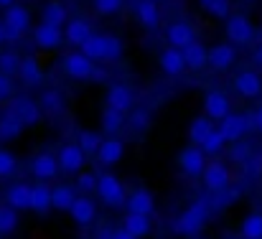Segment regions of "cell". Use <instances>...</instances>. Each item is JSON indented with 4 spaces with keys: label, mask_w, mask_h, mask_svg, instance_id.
Masks as SVG:
<instances>
[{
    "label": "cell",
    "mask_w": 262,
    "mask_h": 239,
    "mask_svg": "<svg viewBox=\"0 0 262 239\" xmlns=\"http://www.w3.org/2000/svg\"><path fill=\"white\" fill-rule=\"evenodd\" d=\"M209 214H211V201H206V199L191 201V204L176 216L173 232L181 234V237H196V234L204 229V224L209 222Z\"/></svg>",
    "instance_id": "obj_1"
},
{
    "label": "cell",
    "mask_w": 262,
    "mask_h": 239,
    "mask_svg": "<svg viewBox=\"0 0 262 239\" xmlns=\"http://www.w3.org/2000/svg\"><path fill=\"white\" fill-rule=\"evenodd\" d=\"M79 51L87 59H92L94 64L97 61H115L122 56V41L112 33H94Z\"/></svg>",
    "instance_id": "obj_2"
},
{
    "label": "cell",
    "mask_w": 262,
    "mask_h": 239,
    "mask_svg": "<svg viewBox=\"0 0 262 239\" xmlns=\"http://www.w3.org/2000/svg\"><path fill=\"white\" fill-rule=\"evenodd\" d=\"M97 196H99V201L104 204V206H110V209H122V206H127V188H125V183L117 178V176H112V173H99V186H97Z\"/></svg>",
    "instance_id": "obj_3"
},
{
    "label": "cell",
    "mask_w": 262,
    "mask_h": 239,
    "mask_svg": "<svg viewBox=\"0 0 262 239\" xmlns=\"http://www.w3.org/2000/svg\"><path fill=\"white\" fill-rule=\"evenodd\" d=\"M61 72L74 81H89V79H94V77H99L97 64H94L92 59H87L82 51L67 54V56L61 59Z\"/></svg>",
    "instance_id": "obj_4"
},
{
    "label": "cell",
    "mask_w": 262,
    "mask_h": 239,
    "mask_svg": "<svg viewBox=\"0 0 262 239\" xmlns=\"http://www.w3.org/2000/svg\"><path fill=\"white\" fill-rule=\"evenodd\" d=\"M224 33H227V41L232 46H250L255 41V26L242 13H232L224 20Z\"/></svg>",
    "instance_id": "obj_5"
},
{
    "label": "cell",
    "mask_w": 262,
    "mask_h": 239,
    "mask_svg": "<svg viewBox=\"0 0 262 239\" xmlns=\"http://www.w3.org/2000/svg\"><path fill=\"white\" fill-rule=\"evenodd\" d=\"M5 112L13 115L23 127H33L41 120V115H43L38 99H33V97H15V99H10L8 107H5Z\"/></svg>",
    "instance_id": "obj_6"
},
{
    "label": "cell",
    "mask_w": 262,
    "mask_h": 239,
    "mask_svg": "<svg viewBox=\"0 0 262 239\" xmlns=\"http://www.w3.org/2000/svg\"><path fill=\"white\" fill-rule=\"evenodd\" d=\"M201 181H204V188H206L209 193H224V191H229L232 170H229V165H227L224 160H209V165H206Z\"/></svg>",
    "instance_id": "obj_7"
},
{
    "label": "cell",
    "mask_w": 262,
    "mask_h": 239,
    "mask_svg": "<svg viewBox=\"0 0 262 239\" xmlns=\"http://www.w3.org/2000/svg\"><path fill=\"white\" fill-rule=\"evenodd\" d=\"M3 26H5V33H8V41H15L20 38L23 33H28L31 28V10L20 3H15L13 8H8L3 13Z\"/></svg>",
    "instance_id": "obj_8"
},
{
    "label": "cell",
    "mask_w": 262,
    "mask_h": 239,
    "mask_svg": "<svg viewBox=\"0 0 262 239\" xmlns=\"http://www.w3.org/2000/svg\"><path fill=\"white\" fill-rule=\"evenodd\" d=\"M219 130H222V135L227 138V143H229V145L242 143V140H245V135H247L250 130H255V127H252V115L232 112L229 117H224V120L219 122Z\"/></svg>",
    "instance_id": "obj_9"
},
{
    "label": "cell",
    "mask_w": 262,
    "mask_h": 239,
    "mask_svg": "<svg viewBox=\"0 0 262 239\" xmlns=\"http://www.w3.org/2000/svg\"><path fill=\"white\" fill-rule=\"evenodd\" d=\"M56 158H59L61 173H67V176H79V173L87 168V153H84L77 143H64V145L59 148Z\"/></svg>",
    "instance_id": "obj_10"
},
{
    "label": "cell",
    "mask_w": 262,
    "mask_h": 239,
    "mask_svg": "<svg viewBox=\"0 0 262 239\" xmlns=\"http://www.w3.org/2000/svg\"><path fill=\"white\" fill-rule=\"evenodd\" d=\"M209 160H206V153L199 148V145H188L178 153V168L183 176L188 178H196V176H204Z\"/></svg>",
    "instance_id": "obj_11"
},
{
    "label": "cell",
    "mask_w": 262,
    "mask_h": 239,
    "mask_svg": "<svg viewBox=\"0 0 262 239\" xmlns=\"http://www.w3.org/2000/svg\"><path fill=\"white\" fill-rule=\"evenodd\" d=\"M204 115L214 122V120H224V117H229L232 115V102H229V97H227V92H222V89H209L206 94H204Z\"/></svg>",
    "instance_id": "obj_12"
},
{
    "label": "cell",
    "mask_w": 262,
    "mask_h": 239,
    "mask_svg": "<svg viewBox=\"0 0 262 239\" xmlns=\"http://www.w3.org/2000/svg\"><path fill=\"white\" fill-rule=\"evenodd\" d=\"M28 170L33 173V178H36V181H43V183L54 181V178L61 173V168H59V158H56V156H51V153H46V150H41V153H36V156L31 158Z\"/></svg>",
    "instance_id": "obj_13"
},
{
    "label": "cell",
    "mask_w": 262,
    "mask_h": 239,
    "mask_svg": "<svg viewBox=\"0 0 262 239\" xmlns=\"http://www.w3.org/2000/svg\"><path fill=\"white\" fill-rule=\"evenodd\" d=\"M104 107H112L122 115H130L135 107V92L127 84H110V89L104 94Z\"/></svg>",
    "instance_id": "obj_14"
},
{
    "label": "cell",
    "mask_w": 262,
    "mask_h": 239,
    "mask_svg": "<svg viewBox=\"0 0 262 239\" xmlns=\"http://www.w3.org/2000/svg\"><path fill=\"white\" fill-rule=\"evenodd\" d=\"M67 41L64 36V28H56V26H49V23H38L33 28V44L43 51H54L59 49L61 44Z\"/></svg>",
    "instance_id": "obj_15"
},
{
    "label": "cell",
    "mask_w": 262,
    "mask_h": 239,
    "mask_svg": "<svg viewBox=\"0 0 262 239\" xmlns=\"http://www.w3.org/2000/svg\"><path fill=\"white\" fill-rule=\"evenodd\" d=\"M232 86H234V92H237L239 97H245V99H257L262 94V77L257 72H252V69H245V72H239V74L232 79Z\"/></svg>",
    "instance_id": "obj_16"
},
{
    "label": "cell",
    "mask_w": 262,
    "mask_h": 239,
    "mask_svg": "<svg viewBox=\"0 0 262 239\" xmlns=\"http://www.w3.org/2000/svg\"><path fill=\"white\" fill-rule=\"evenodd\" d=\"M64 36H67V44L82 49L89 38L94 36L89 18H84V15H74V18H69V23H67V28H64Z\"/></svg>",
    "instance_id": "obj_17"
},
{
    "label": "cell",
    "mask_w": 262,
    "mask_h": 239,
    "mask_svg": "<svg viewBox=\"0 0 262 239\" xmlns=\"http://www.w3.org/2000/svg\"><path fill=\"white\" fill-rule=\"evenodd\" d=\"M237 61V46L232 44H214L209 49V67L214 72H229Z\"/></svg>",
    "instance_id": "obj_18"
},
{
    "label": "cell",
    "mask_w": 262,
    "mask_h": 239,
    "mask_svg": "<svg viewBox=\"0 0 262 239\" xmlns=\"http://www.w3.org/2000/svg\"><path fill=\"white\" fill-rule=\"evenodd\" d=\"M166 41L173 46V49H186L196 41V31L188 20H173L168 28H166Z\"/></svg>",
    "instance_id": "obj_19"
},
{
    "label": "cell",
    "mask_w": 262,
    "mask_h": 239,
    "mask_svg": "<svg viewBox=\"0 0 262 239\" xmlns=\"http://www.w3.org/2000/svg\"><path fill=\"white\" fill-rule=\"evenodd\" d=\"M31 193H33V183L15 181L5 191V204L13 206L15 211H26V209H31Z\"/></svg>",
    "instance_id": "obj_20"
},
{
    "label": "cell",
    "mask_w": 262,
    "mask_h": 239,
    "mask_svg": "<svg viewBox=\"0 0 262 239\" xmlns=\"http://www.w3.org/2000/svg\"><path fill=\"white\" fill-rule=\"evenodd\" d=\"M69 216H72V222H74L77 227H84V229H87V227H92V222L97 219V201H94L92 196H79V199L74 201Z\"/></svg>",
    "instance_id": "obj_21"
},
{
    "label": "cell",
    "mask_w": 262,
    "mask_h": 239,
    "mask_svg": "<svg viewBox=\"0 0 262 239\" xmlns=\"http://www.w3.org/2000/svg\"><path fill=\"white\" fill-rule=\"evenodd\" d=\"M127 214H140V216H153L156 211V199L148 188H135L127 196Z\"/></svg>",
    "instance_id": "obj_22"
},
{
    "label": "cell",
    "mask_w": 262,
    "mask_h": 239,
    "mask_svg": "<svg viewBox=\"0 0 262 239\" xmlns=\"http://www.w3.org/2000/svg\"><path fill=\"white\" fill-rule=\"evenodd\" d=\"M51 209H54V186H49L43 181H36L33 183V193H31V211L43 216Z\"/></svg>",
    "instance_id": "obj_23"
},
{
    "label": "cell",
    "mask_w": 262,
    "mask_h": 239,
    "mask_svg": "<svg viewBox=\"0 0 262 239\" xmlns=\"http://www.w3.org/2000/svg\"><path fill=\"white\" fill-rule=\"evenodd\" d=\"M158 67H161V72H163L166 77H178V74H183V72H186L183 51H181V49H173V46L163 49L161 56H158Z\"/></svg>",
    "instance_id": "obj_24"
},
{
    "label": "cell",
    "mask_w": 262,
    "mask_h": 239,
    "mask_svg": "<svg viewBox=\"0 0 262 239\" xmlns=\"http://www.w3.org/2000/svg\"><path fill=\"white\" fill-rule=\"evenodd\" d=\"M135 18L145 31H158L161 26V8L156 0H140L135 5Z\"/></svg>",
    "instance_id": "obj_25"
},
{
    "label": "cell",
    "mask_w": 262,
    "mask_h": 239,
    "mask_svg": "<svg viewBox=\"0 0 262 239\" xmlns=\"http://www.w3.org/2000/svg\"><path fill=\"white\" fill-rule=\"evenodd\" d=\"M41 23H49V26H56V28H67V23H69L67 5L61 0H49L41 8Z\"/></svg>",
    "instance_id": "obj_26"
},
{
    "label": "cell",
    "mask_w": 262,
    "mask_h": 239,
    "mask_svg": "<svg viewBox=\"0 0 262 239\" xmlns=\"http://www.w3.org/2000/svg\"><path fill=\"white\" fill-rule=\"evenodd\" d=\"M183 59H186V69L188 72H201L209 67V49L201 41H193L191 46L183 49Z\"/></svg>",
    "instance_id": "obj_27"
},
{
    "label": "cell",
    "mask_w": 262,
    "mask_h": 239,
    "mask_svg": "<svg viewBox=\"0 0 262 239\" xmlns=\"http://www.w3.org/2000/svg\"><path fill=\"white\" fill-rule=\"evenodd\" d=\"M214 130H216V125H214L206 115H199V117H193V120H191V125H188V143L201 148V145H204V140H206Z\"/></svg>",
    "instance_id": "obj_28"
},
{
    "label": "cell",
    "mask_w": 262,
    "mask_h": 239,
    "mask_svg": "<svg viewBox=\"0 0 262 239\" xmlns=\"http://www.w3.org/2000/svg\"><path fill=\"white\" fill-rule=\"evenodd\" d=\"M38 104H41V110H43V115H51V117H56V115H61L64 112V107H67V99H64V94H61V89H43L41 92V97H38Z\"/></svg>",
    "instance_id": "obj_29"
},
{
    "label": "cell",
    "mask_w": 262,
    "mask_h": 239,
    "mask_svg": "<svg viewBox=\"0 0 262 239\" xmlns=\"http://www.w3.org/2000/svg\"><path fill=\"white\" fill-rule=\"evenodd\" d=\"M122 156H125V143L120 138H104V143L97 153V160L102 165H115L122 160Z\"/></svg>",
    "instance_id": "obj_30"
},
{
    "label": "cell",
    "mask_w": 262,
    "mask_h": 239,
    "mask_svg": "<svg viewBox=\"0 0 262 239\" xmlns=\"http://www.w3.org/2000/svg\"><path fill=\"white\" fill-rule=\"evenodd\" d=\"M122 229L130 232L135 239H143V237H150V234H153V222H150V216L125 214V219H122Z\"/></svg>",
    "instance_id": "obj_31"
},
{
    "label": "cell",
    "mask_w": 262,
    "mask_h": 239,
    "mask_svg": "<svg viewBox=\"0 0 262 239\" xmlns=\"http://www.w3.org/2000/svg\"><path fill=\"white\" fill-rule=\"evenodd\" d=\"M18 79L23 81L26 86H38V84L43 81V69H41V64H38L36 56H23V64H20Z\"/></svg>",
    "instance_id": "obj_32"
},
{
    "label": "cell",
    "mask_w": 262,
    "mask_h": 239,
    "mask_svg": "<svg viewBox=\"0 0 262 239\" xmlns=\"http://www.w3.org/2000/svg\"><path fill=\"white\" fill-rule=\"evenodd\" d=\"M125 120H127V115H122V112H117V110H112V107H104V110H102V115H99L102 133H107L110 138H112V135H117V133L125 127Z\"/></svg>",
    "instance_id": "obj_33"
},
{
    "label": "cell",
    "mask_w": 262,
    "mask_h": 239,
    "mask_svg": "<svg viewBox=\"0 0 262 239\" xmlns=\"http://www.w3.org/2000/svg\"><path fill=\"white\" fill-rule=\"evenodd\" d=\"M77 188L69 186V183H59L54 186V209L56 211H72L74 201H77Z\"/></svg>",
    "instance_id": "obj_34"
},
{
    "label": "cell",
    "mask_w": 262,
    "mask_h": 239,
    "mask_svg": "<svg viewBox=\"0 0 262 239\" xmlns=\"http://www.w3.org/2000/svg\"><path fill=\"white\" fill-rule=\"evenodd\" d=\"M102 143H104V138H102L99 133H94V130H79L77 145L87 153V158H89V156H94V158H97V153H99Z\"/></svg>",
    "instance_id": "obj_35"
},
{
    "label": "cell",
    "mask_w": 262,
    "mask_h": 239,
    "mask_svg": "<svg viewBox=\"0 0 262 239\" xmlns=\"http://www.w3.org/2000/svg\"><path fill=\"white\" fill-rule=\"evenodd\" d=\"M239 234L242 239H262V214L260 211H252L242 219L239 224Z\"/></svg>",
    "instance_id": "obj_36"
},
{
    "label": "cell",
    "mask_w": 262,
    "mask_h": 239,
    "mask_svg": "<svg viewBox=\"0 0 262 239\" xmlns=\"http://www.w3.org/2000/svg\"><path fill=\"white\" fill-rule=\"evenodd\" d=\"M23 133V125L13 117V115H3L0 117V143H10V140H15L18 135Z\"/></svg>",
    "instance_id": "obj_37"
},
{
    "label": "cell",
    "mask_w": 262,
    "mask_h": 239,
    "mask_svg": "<svg viewBox=\"0 0 262 239\" xmlns=\"http://www.w3.org/2000/svg\"><path fill=\"white\" fill-rule=\"evenodd\" d=\"M18 229V211L8 204L0 206V237H10Z\"/></svg>",
    "instance_id": "obj_38"
},
{
    "label": "cell",
    "mask_w": 262,
    "mask_h": 239,
    "mask_svg": "<svg viewBox=\"0 0 262 239\" xmlns=\"http://www.w3.org/2000/svg\"><path fill=\"white\" fill-rule=\"evenodd\" d=\"M20 64H23V56L18 51H5L0 54V74H8V77H15L20 72Z\"/></svg>",
    "instance_id": "obj_39"
},
{
    "label": "cell",
    "mask_w": 262,
    "mask_h": 239,
    "mask_svg": "<svg viewBox=\"0 0 262 239\" xmlns=\"http://www.w3.org/2000/svg\"><path fill=\"white\" fill-rule=\"evenodd\" d=\"M227 145H229V143H227V138H224V135H222V130L216 127V130H214V133H211V135L204 140L201 150H204L206 156H219V153H222Z\"/></svg>",
    "instance_id": "obj_40"
},
{
    "label": "cell",
    "mask_w": 262,
    "mask_h": 239,
    "mask_svg": "<svg viewBox=\"0 0 262 239\" xmlns=\"http://www.w3.org/2000/svg\"><path fill=\"white\" fill-rule=\"evenodd\" d=\"M89 3H92V10L102 18H110L125 8V0H89Z\"/></svg>",
    "instance_id": "obj_41"
},
{
    "label": "cell",
    "mask_w": 262,
    "mask_h": 239,
    "mask_svg": "<svg viewBox=\"0 0 262 239\" xmlns=\"http://www.w3.org/2000/svg\"><path fill=\"white\" fill-rule=\"evenodd\" d=\"M18 170H20V163H18V158H15L10 150L0 148V178H13Z\"/></svg>",
    "instance_id": "obj_42"
},
{
    "label": "cell",
    "mask_w": 262,
    "mask_h": 239,
    "mask_svg": "<svg viewBox=\"0 0 262 239\" xmlns=\"http://www.w3.org/2000/svg\"><path fill=\"white\" fill-rule=\"evenodd\" d=\"M97 186H99V176L92 173V170H82V173L77 176V183H74V188H79L82 196H89L92 191L97 193Z\"/></svg>",
    "instance_id": "obj_43"
},
{
    "label": "cell",
    "mask_w": 262,
    "mask_h": 239,
    "mask_svg": "<svg viewBox=\"0 0 262 239\" xmlns=\"http://www.w3.org/2000/svg\"><path fill=\"white\" fill-rule=\"evenodd\" d=\"M211 18H219V20H227L229 15H232V3L229 0H216V3H206V5H201Z\"/></svg>",
    "instance_id": "obj_44"
},
{
    "label": "cell",
    "mask_w": 262,
    "mask_h": 239,
    "mask_svg": "<svg viewBox=\"0 0 262 239\" xmlns=\"http://www.w3.org/2000/svg\"><path fill=\"white\" fill-rule=\"evenodd\" d=\"M252 153H255V150H252V145L242 140V143H234V145H232L229 158L234 160V163H242V165H245V163L250 160V156H252Z\"/></svg>",
    "instance_id": "obj_45"
},
{
    "label": "cell",
    "mask_w": 262,
    "mask_h": 239,
    "mask_svg": "<svg viewBox=\"0 0 262 239\" xmlns=\"http://www.w3.org/2000/svg\"><path fill=\"white\" fill-rule=\"evenodd\" d=\"M15 99V81L8 74H0V102H10Z\"/></svg>",
    "instance_id": "obj_46"
},
{
    "label": "cell",
    "mask_w": 262,
    "mask_h": 239,
    "mask_svg": "<svg viewBox=\"0 0 262 239\" xmlns=\"http://www.w3.org/2000/svg\"><path fill=\"white\" fill-rule=\"evenodd\" d=\"M245 168V176H250V178H257L262 176V153H252L250 160L242 165Z\"/></svg>",
    "instance_id": "obj_47"
},
{
    "label": "cell",
    "mask_w": 262,
    "mask_h": 239,
    "mask_svg": "<svg viewBox=\"0 0 262 239\" xmlns=\"http://www.w3.org/2000/svg\"><path fill=\"white\" fill-rule=\"evenodd\" d=\"M252 127H255L257 133H262V104L255 110V115H252Z\"/></svg>",
    "instance_id": "obj_48"
},
{
    "label": "cell",
    "mask_w": 262,
    "mask_h": 239,
    "mask_svg": "<svg viewBox=\"0 0 262 239\" xmlns=\"http://www.w3.org/2000/svg\"><path fill=\"white\" fill-rule=\"evenodd\" d=\"M110 239H135V237H133L130 232H125V229L120 227V229H112V237H110Z\"/></svg>",
    "instance_id": "obj_49"
},
{
    "label": "cell",
    "mask_w": 262,
    "mask_h": 239,
    "mask_svg": "<svg viewBox=\"0 0 262 239\" xmlns=\"http://www.w3.org/2000/svg\"><path fill=\"white\" fill-rule=\"evenodd\" d=\"M8 41V33H5V26H3V18H0V46Z\"/></svg>",
    "instance_id": "obj_50"
},
{
    "label": "cell",
    "mask_w": 262,
    "mask_h": 239,
    "mask_svg": "<svg viewBox=\"0 0 262 239\" xmlns=\"http://www.w3.org/2000/svg\"><path fill=\"white\" fill-rule=\"evenodd\" d=\"M255 64H257V67H262V44L257 46V51H255Z\"/></svg>",
    "instance_id": "obj_51"
},
{
    "label": "cell",
    "mask_w": 262,
    "mask_h": 239,
    "mask_svg": "<svg viewBox=\"0 0 262 239\" xmlns=\"http://www.w3.org/2000/svg\"><path fill=\"white\" fill-rule=\"evenodd\" d=\"M15 5V0H0V8L3 10H8V8H13Z\"/></svg>",
    "instance_id": "obj_52"
},
{
    "label": "cell",
    "mask_w": 262,
    "mask_h": 239,
    "mask_svg": "<svg viewBox=\"0 0 262 239\" xmlns=\"http://www.w3.org/2000/svg\"><path fill=\"white\" fill-rule=\"evenodd\" d=\"M199 3H201V5H206V3H216V0H199Z\"/></svg>",
    "instance_id": "obj_53"
}]
</instances>
